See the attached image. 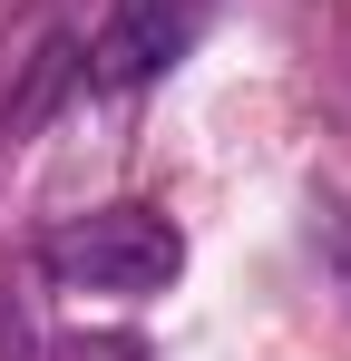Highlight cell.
<instances>
[{"label": "cell", "mask_w": 351, "mask_h": 361, "mask_svg": "<svg viewBox=\"0 0 351 361\" xmlns=\"http://www.w3.org/2000/svg\"><path fill=\"white\" fill-rule=\"evenodd\" d=\"M176 264H185V244H176V225L147 215V205H98V215H78L68 235H49V274L68 293H166Z\"/></svg>", "instance_id": "6da1fadb"}, {"label": "cell", "mask_w": 351, "mask_h": 361, "mask_svg": "<svg viewBox=\"0 0 351 361\" xmlns=\"http://www.w3.org/2000/svg\"><path fill=\"white\" fill-rule=\"evenodd\" d=\"M195 20H205V0H117L98 49H88V78L98 88H147L166 59H185Z\"/></svg>", "instance_id": "7a4b0ae2"}]
</instances>
